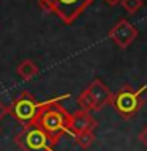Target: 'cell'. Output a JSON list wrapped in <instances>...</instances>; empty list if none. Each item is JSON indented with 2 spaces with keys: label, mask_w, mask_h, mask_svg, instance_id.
Listing matches in <instances>:
<instances>
[{
  "label": "cell",
  "mask_w": 147,
  "mask_h": 151,
  "mask_svg": "<svg viewBox=\"0 0 147 151\" xmlns=\"http://www.w3.org/2000/svg\"><path fill=\"white\" fill-rule=\"evenodd\" d=\"M147 90L146 85L139 88H133L131 85H122L120 90L112 96L111 106L116 109L119 116L123 120H131L139 113L144 99H142V93Z\"/></svg>",
  "instance_id": "obj_2"
},
{
  "label": "cell",
  "mask_w": 147,
  "mask_h": 151,
  "mask_svg": "<svg viewBox=\"0 0 147 151\" xmlns=\"http://www.w3.org/2000/svg\"><path fill=\"white\" fill-rule=\"evenodd\" d=\"M93 2L95 0H38V5L63 24H73Z\"/></svg>",
  "instance_id": "obj_3"
},
{
  "label": "cell",
  "mask_w": 147,
  "mask_h": 151,
  "mask_svg": "<svg viewBox=\"0 0 147 151\" xmlns=\"http://www.w3.org/2000/svg\"><path fill=\"white\" fill-rule=\"evenodd\" d=\"M74 142L82 150H89L90 146L93 145V142H95V132L93 131H87V132H82V134L74 135Z\"/></svg>",
  "instance_id": "obj_10"
},
{
  "label": "cell",
  "mask_w": 147,
  "mask_h": 151,
  "mask_svg": "<svg viewBox=\"0 0 147 151\" xmlns=\"http://www.w3.org/2000/svg\"><path fill=\"white\" fill-rule=\"evenodd\" d=\"M108 36L120 47V49H127L133 41L138 38V28L128 21V19H120L111 30H109Z\"/></svg>",
  "instance_id": "obj_6"
},
{
  "label": "cell",
  "mask_w": 147,
  "mask_h": 151,
  "mask_svg": "<svg viewBox=\"0 0 147 151\" xmlns=\"http://www.w3.org/2000/svg\"><path fill=\"white\" fill-rule=\"evenodd\" d=\"M120 5L125 8V11L128 14H135V13H138L142 8L144 2H142V0H122Z\"/></svg>",
  "instance_id": "obj_11"
},
{
  "label": "cell",
  "mask_w": 147,
  "mask_h": 151,
  "mask_svg": "<svg viewBox=\"0 0 147 151\" xmlns=\"http://www.w3.org/2000/svg\"><path fill=\"white\" fill-rule=\"evenodd\" d=\"M97 126L98 123L90 115V112L79 109V110L70 113V131L73 135L82 134V132H87V131H95Z\"/></svg>",
  "instance_id": "obj_8"
},
{
  "label": "cell",
  "mask_w": 147,
  "mask_h": 151,
  "mask_svg": "<svg viewBox=\"0 0 147 151\" xmlns=\"http://www.w3.org/2000/svg\"><path fill=\"white\" fill-rule=\"evenodd\" d=\"M84 91L87 93V96L90 98V101H92L93 110H101L103 107H106L112 102L114 94L101 79H93L92 82L89 83V87L84 88Z\"/></svg>",
  "instance_id": "obj_7"
},
{
  "label": "cell",
  "mask_w": 147,
  "mask_h": 151,
  "mask_svg": "<svg viewBox=\"0 0 147 151\" xmlns=\"http://www.w3.org/2000/svg\"><path fill=\"white\" fill-rule=\"evenodd\" d=\"M14 143L22 151H46L54 148L57 142L47 135L38 124L30 123L24 124L22 129L14 135Z\"/></svg>",
  "instance_id": "obj_4"
},
{
  "label": "cell",
  "mask_w": 147,
  "mask_h": 151,
  "mask_svg": "<svg viewBox=\"0 0 147 151\" xmlns=\"http://www.w3.org/2000/svg\"><path fill=\"white\" fill-rule=\"evenodd\" d=\"M7 115H8V106H5V104L0 101V121H2Z\"/></svg>",
  "instance_id": "obj_13"
},
{
  "label": "cell",
  "mask_w": 147,
  "mask_h": 151,
  "mask_svg": "<svg viewBox=\"0 0 147 151\" xmlns=\"http://www.w3.org/2000/svg\"><path fill=\"white\" fill-rule=\"evenodd\" d=\"M17 76L22 80H32L33 77H36L40 73V68L36 66V63L33 60H22L16 68Z\"/></svg>",
  "instance_id": "obj_9"
},
{
  "label": "cell",
  "mask_w": 147,
  "mask_h": 151,
  "mask_svg": "<svg viewBox=\"0 0 147 151\" xmlns=\"http://www.w3.org/2000/svg\"><path fill=\"white\" fill-rule=\"evenodd\" d=\"M40 107H41V102H38L32 93L22 91L8 106V115H11L22 126L30 124V123H35Z\"/></svg>",
  "instance_id": "obj_5"
},
{
  "label": "cell",
  "mask_w": 147,
  "mask_h": 151,
  "mask_svg": "<svg viewBox=\"0 0 147 151\" xmlns=\"http://www.w3.org/2000/svg\"><path fill=\"white\" fill-rule=\"evenodd\" d=\"M138 139H139V142L147 148V126H144L141 129V132L138 134Z\"/></svg>",
  "instance_id": "obj_12"
},
{
  "label": "cell",
  "mask_w": 147,
  "mask_h": 151,
  "mask_svg": "<svg viewBox=\"0 0 147 151\" xmlns=\"http://www.w3.org/2000/svg\"><path fill=\"white\" fill-rule=\"evenodd\" d=\"M46 151H54V148H49V150H46Z\"/></svg>",
  "instance_id": "obj_15"
},
{
  "label": "cell",
  "mask_w": 147,
  "mask_h": 151,
  "mask_svg": "<svg viewBox=\"0 0 147 151\" xmlns=\"http://www.w3.org/2000/svg\"><path fill=\"white\" fill-rule=\"evenodd\" d=\"M70 98V94H63L59 98H52L41 102L38 110L35 124H38L49 137H52L57 143L65 134H71L70 131V113L59 101Z\"/></svg>",
  "instance_id": "obj_1"
},
{
  "label": "cell",
  "mask_w": 147,
  "mask_h": 151,
  "mask_svg": "<svg viewBox=\"0 0 147 151\" xmlns=\"http://www.w3.org/2000/svg\"><path fill=\"white\" fill-rule=\"evenodd\" d=\"M104 2H106L109 6H116V5H119V3L122 2V0H104Z\"/></svg>",
  "instance_id": "obj_14"
}]
</instances>
